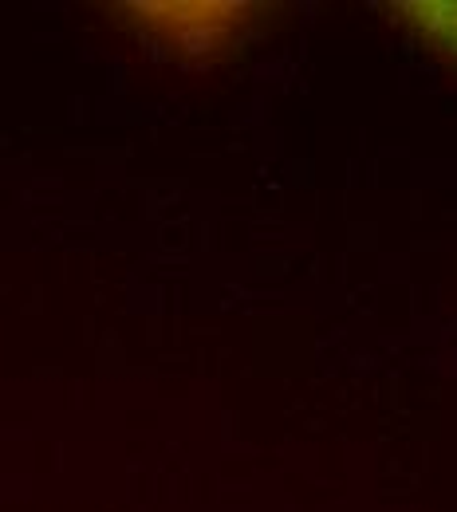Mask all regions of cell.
Returning <instances> with one entry per match:
<instances>
[{
	"label": "cell",
	"mask_w": 457,
	"mask_h": 512,
	"mask_svg": "<svg viewBox=\"0 0 457 512\" xmlns=\"http://www.w3.org/2000/svg\"><path fill=\"white\" fill-rule=\"evenodd\" d=\"M131 12H138L134 20L150 28L158 40L190 56L225 48L249 24L245 4H134Z\"/></svg>",
	"instance_id": "cell-1"
},
{
	"label": "cell",
	"mask_w": 457,
	"mask_h": 512,
	"mask_svg": "<svg viewBox=\"0 0 457 512\" xmlns=\"http://www.w3.org/2000/svg\"><path fill=\"white\" fill-rule=\"evenodd\" d=\"M394 12L426 44H434V52L457 64V0H410V4H394Z\"/></svg>",
	"instance_id": "cell-2"
}]
</instances>
